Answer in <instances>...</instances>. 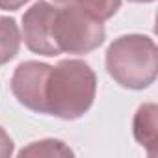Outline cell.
<instances>
[{"label":"cell","instance_id":"6da1fadb","mask_svg":"<svg viewBox=\"0 0 158 158\" xmlns=\"http://www.w3.org/2000/svg\"><path fill=\"white\" fill-rule=\"evenodd\" d=\"M97 95V74L82 60H61L50 69L45 106L47 114L65 121L80 119L89 112Z\"/></svg>","mask_w":158,"mask_h":158},{"label":"cell","instance_id":"7a4b0ae2","mask_svg":"<svg viewBox=\"0 0 158 158\" xmlns=\"http://www.w3.org/2000/svg\"><path fill=\"white\" fill-rule=\"evenodd\" d=\"M106 71L127 89H147L158 74V47L152 37L128 34L114 39L106 50Z\"/></svg>","mask_w":158,"mask_h":158},{"label":"cell","instance_id":"3957f363","mask_svg":"<svg viewBox=\"0 0 158 158\" xmlns=\"http://www.w3.org/2000/svg\"><path fill=\"white\" fill-rule=\"evenodd\" d=\"M52 35L60 54L80 56L99 48L106 39V30L102 21H97L74 4H65V8L56 10Z\"/></svg>","mask_w":158,"mask_h":158},{"label":"cell","instance_id":"277c9868","mask_svg":"<svg viewBox=\"0 0 158 158\" xmlns=\"http://www.w3.org/2000/svg\"><path fill=\"white\" fill-rule=\"evenodd\" d=\"M52 65L28 60L17 65L11 76V93L13 97L28 110L37 114H47L45 106V91H47V80L50 74Z\"/></svg>","mask_w":158,"mask_h":158},{"label":"cell","instance_id":"5b68a950","mask_svg":"<svg viewBox=\"0 0 158 158\" xmlns=\"http://www.w3.org/2000/svg\"><path fill=\"white\" fill-rule=\"evenodd\" d=\"M58 6L47 2V0H37V2L28 8L23 15V41L28 47V50L54 58L60 54L52 28H54V17H56Z\"/></svg>","mask_w":158,"mask_h":158},{"label":"cell","instance_id":"8992f818","mask_svg":"<svg viewBox=\"0 0 158 158\" xmlns=\"http://www.w3.org/2000/svg\"><path fill=\"white\" fill-rule=\"evenodd\" d=\"M132 132L136 141L149 151V154H154L156 149V138H158V108L152 102L141 104L138 112L134 114L132 121Z\"/></svg>","mask_w":158,"mask_h":158},{"label":"cell","instance_id":"52a82bcc","mask_svg":"<svg viewBox=\"0 0 158 158\" xmlns=\"http://www.w3.org/2000/svg\"><path fill=\"white\" fill-rule=\"evenodd\" d=\"M21 30L13 17H0V65L17 58L21 50Z\"/></svg>","mask_w":158,"mask_h":158},{"label":"cell","instance_id":"ba28073f","mask_svg":"<svg viewBox=\"0 0 158 158\" xmlns=\"http://www.w3.org/2000/svg\"><path fill=\"white\" fill-rule=\"evenodd\" d=\"M73 4L89 13L91 17H95L97 21L104 23L119 11L121 0H74Z\"/></svg>","mask_w":158,"mask_h":158},{"label":"cell","instance_id":"9c48e42d","mask_svg":"<svg viewBox=\"0 0 158 158\" xmlns=\"http://www.w3.org/2000/svg\"><path fill=\"white\" fill-rule=\"evenodd\" d=\"M19 156H73V151L60 139H41L24 147Z\"/></svg>","mask_w":158,"mask_h":158},{"label":"cell","instance_id":"30bf717a","mask_svg":"<svg viewBox=\"0 0 158 158\" xmlns=\"http://www.w3.org/2000/svg\"><path fill=\"white\" fill-rule=\"evenodd\" d=\"M15 152V145L13 139L10 138V134L6 132L4 127H0V158H8Z\"/></svg>","mask_w":158,"mask_h":158},{"label":"cell","instance_id":"8fae6325","mask_svg":"<svg viewBox=\"0 0 158 158\" xmlns=\"http://www.w3.org/2000/svg\"><path fill=\"white\" fill-rule=\"evenodd\" d=\"M30 0H0V10L4 11H17L24 4H28Z\"/></svg>","mask_w":158,"mask_h":158},{"label":"cell","instance_id":"7c38bea8","mask_svg":"<svg viewBox=\"0 0 158 158\" xmlns=\"http://www.w3.org/2000/svg\"><path fill=\"white\" fill-rule=\"evenodd\" d=\"M128 2H136V4H149V2H154V0H128Z\"/></svg>","mask_w":158,"mask_h":158},{"label":"cell","instance_id":"4fadbf2b","mask_svg":"<svg viewBox=\"0 0 158 158\" xmlns=\"http://www.w3.org/2000/svg\"><path fill=\"white\" fill-rule=\"evenodd\" d=\"M54 2H58V4H63V6H65V4H73L74 0H54Z\"/></svg>","mask_w":158,"mask_h":158}]
</instances>
